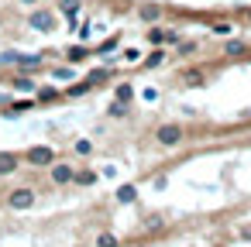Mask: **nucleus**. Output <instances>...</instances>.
I'll return each instance as SVG.
<instances>
[{"mask_svg":"<svg viewBox=\"0 0 251 247\" xmlns=\"http://www.w3.org/2000/svg\"><path fill=\"white\" fill-rule=\"evenodd\" d=\"M151 137H155L158 148H179V144L186 141V127H182V124H158Z\"/></svg>","mask_w":251,"mask_h":247,"instance_id":"1","label":"nucleus"},{"mask_svg":"<svg viewBox=\"0 0 251 247\" xmlns=\"http://www.w3.org/2000/svg\"><path fill=\"white\" fill-rule=\"evenodd\" d=\"M35 199H38V192H35L31 185H18V189H11V192H7V199H4V202H7L14 213H25V209H31V206H35Z\"/></svg>","mask_w":251,"mask_h":247,"instance_id":"2","label":"nucleus"},{"mask_svg":"<svg viewBox=\"0 0 251 247\" xmlns=\"http://www.w3.org/2000/svg\"><path fill=\"white\" fill-rule=\"evenodd\" d=\"M55 158H59V151H55V148H49V144H35V148H28V151H25V161H28L31 168H49Z\"/></svg>","mask_w":251,"mask_h":247,"instance_id":"3","label":"nucleus"},{"mask_svg":"<svg viewBox=\"0 0 251 247\" xmlns=\"http://www.w3.org/2000/svg\"><path fill=\"white\" fill-rule=\"evenodd\" d=\"M73 175H76V168L69 165V161H52L49 165V179H52V185H73Z\"/></svg>","mask_w":251,"mask_h":247,"instance_id":"4","label":"nucleus"},{"mask_svg":"<svg viewBox=\"0 0 251 247\" xmlns=\"http://www.w3.org/2000/svg\"><path fill=\"white\" fill-rule=\"evenodd\" d=\"M28 24H31L35 31H55V28H59V18H55L52 11H45V7H38V11H31V18H28Z\"/></svg>","mask_w":251,"mask_h":247,"instance_id":"5","label":"nucleus"},{"mask_svg":"<svg viewBox=\"0 0 251 247\" xmlns=\"http://www.w3.org/2000/svg\"><path fill=\"white\" fill-rule=\"evenodd\" d=\"M224 59H248L251 55V42H241V38H227L224 48H220Z\"/></svg>","mask_w":251,"mask_h":247,"instance_id":"6","label":"nucleus"},{"mask_svg":"<svg viewBox=\"0 0 251 247\" xmlns=\"http://www.w3.org/2000/svg\"><path fill=\"white\" fill-rule=\"evenodd\" d=\"M182 42V35L179 31H165V28H151L148 31V45L155 48V45H179Z\"/></svg>","mask_w":251,"mask_h":247,"instance_id":"7","label":"nucleus"},{"mask_svg":"<svg viewBox=\"0 0 251 247\" xmlns=\"http://www.w3.org/2000/svg\"><path fill=\"white\" fill-rule=\"evenodd\" d=\"M162 14H165L162 4H141V7H138V21H141V24H155Z\"/></svg>","mask_w":251,"mask_h":247,"instance_id":"8","label":"nucleus"},{"mask_svg":"<svg viewBox=\"0 0 251 247\" xmlns=\"http://www.w3.org/2000/svg\"><path fill=\"white\" fill-rule=\"evenodd\" d=\"M21 168V155L14 151H0V175H14Z\"/></svg>","mask_w":251,"mask_h":247,"instance_id":"9","label":"nucleus"},{"mask_svg":"<svg viewBox=\"0 0 251 247\" xmlns=\"http://www.w3.org/2000/svg\"><path fill=\"white\" fill-rule=\"evenodd\" d=\"M179 83L182 86H206V72L203 69H182L179 72Z\"/></svg>","mask_w":251,"mask_h":247,"instance_id":"10","label":"nucleus"},{"mask_svg":"<svg viewBox=\"0 0 251 247\" xmlns=\"http://www.w3.org/2000/svg\"><path fill=\"white\" fill-rule=\"evenodd\" d=\"M83 79H86V83H90V86L97 90L100 83H110V79H114V69H107V66H103V69H90V72H86Z\"/></svg>","mask_w":251,"mask_h":247,"instance_id":"11","label":"nucleus"},{"mask_svg":"<svg viewBox=\"0 0 251 247\" xmlns=\"http://www.w3.org/2000/svg\"><path fill=\"white\" fill-rule=\"evenodd\" d=\"M90 55H93V52H90L86 45H73V48H66V59H69L73 66H79V62H83V59H90Z\"/></svg>","mask_w":251,"mask_h":247,"instance_id":"12","label":"nucleus"},{"mask_svg":"<svg viewBox=\"0 0 251 247\" xmlns=\"http://www.w3.org/2000/svg\"><path fill=\"white\" fill-rule=\"evenodd\" d=\"M162 62H165V45H155V52L141 62V69H158Z\"/></svg>","mask_w":251,"mask_h":247,"instance_id":"13","label":"nucleus"},{"mask_svg":"<svg viewBox=\"0 0 251 247\" xmlns=\"http://www.w3.org/2000/svg\"><path fill=\"white\" fill-rule=\"evenodd\" d=\"M14 66H18L21 72H28V69H42V55H18Z\"/></svg>","mask_w":251,"mask_h":247,"instance_id":"14","label":"nucleus"},{"mask_svg":"<svg viewBox=\"0 0 251 247\" xmlns=\"http://www.w3.org/2000/svg\"><path fill=\"white\" fill-rule=\"evenodd\" d=\"M97 179H100V175H97L93 168H76V175H73L76 185H97Z\"/></svg>","mask_w":251,"mask_h":247,"instance_id":"15","label":"nucleus"},{"mask_svg":"<svg viewBox=\"0 0 251 247\" xmlns=\"http://www.w3.org/2000/svg\"><path fill=\"white\" fill-rule=\"evenodd\" d=\"M114 100H117V103H127V107H131V100H134V86H131V83H121V86L114 90Z\"/></svg>","mask_w":251,"mask_h":247,"instance_id":"16","label":"nucleus"},{"mask_svg":"<svg viewBox=\"0 0 251 247\" xmlns=\"http://www.w3.org/2000/svg\"><path fill=\"white\" fill-rule=\"evenodd\" d=\"M210 31H213L217 38H230V35H234V24H230V21H213Z\"/></svg>","mask_w":251,"mask_h":247,"instance_id":"17","label":"nucleus"},{"mask_svg":"<svg viewBox=\"0 0 251 247\" xmlns=\"http://www.w3.org/2000/svg\"><path fill=\"white\" fill-rule=\"evenodd\" d=\"M196 52H200V42H193V38H182L176 45V55H196Z\"/></svg>","mask_w":251,"mask_h":247,"instance_id":"18","label":"nucleus"},{"mask_svg":"<svg viewBox=\"0 0 251 247\" xmlns=\"http://www.w3.org/2000/svg\"><path fill=\"white\" fill-rule=\"evenodd\" d=\"M114 196H117V202H134V199H138V189H134V185H121Z\"/></svg>","mask_w":251,"mask_h":247,"instance_id":"19","label":"nucleus"},{"mask_svg":"<svg viewBox=\"0 0 251 247\" xmlns=\"http://www.w3.org/2000/svg\"><path fill=\"white\" fill-rule=\"evenodd\" d=\"M14 86H18L21 93H35V90H38V83H35V79H28V76H18V79H14Z\"/></svg>","mask_w":251,"mask_h":247,"instance_id":"20","label":"nucleus"},{"mask_svg":"<svg viewBox=\"0 0 251 247\" xmlns=\"http://www.w3.org/2000/svg\"><path fill=\"white\" fill-rule=\"evenodd\" d=\"M66 93L62 90H38V103H52V100H62Z\"/></svg>","mask_w":251,"mask_h":247,"instance_id":"21","label":"nucleus"},{"mask_svg":"<svg viewBox=\"0 0 251 247\" xmlns=\"http://www.w3.org/2000/svg\"><path fill=\"white\" fill-rule=\"evenodd\" d=\"M107 113H110L114 120H124V117H127V103H117V100H114V103L107 107Z\"/></svg>","mask_w":251,"mask_h":247,"instance_id":"22","label":"nucleus"},{"mask_svg":"<svg viewBox=\"0 0 251 247\" xmlns=\"http://www.w3.org/2000/svg\"><path fill=\"white\" fill-rule=\"evenodd\" d=\"M117 45H121V38L114 35V38H107V42H100V45H97V52H114Z\"/></svg>","mask_w":251,"mask_h":247,"instance_id":"23","label":"nucleus"},{"mask_svg":"<svg viewBox=\"0 0 251 247\" xmlns=\"http://www.w3.org/2000/svg\"><path fill=\"white\" fill-rule=\"evenodd\" d=\"M62 14H79V0H62Z\"/></svg>","mask_w":251,"mask_h":247,"instance_id":"24","label":"nucleus"},{"mask_svg":"<svg viewBox=\"0 0 251 247\" xmlns=\"http://www.w3.org/2000/svg\"><path fill=\"white\" fill-rule=\"evenodd\" d=\"M76 155H93V141H76Z\"/></svg>","mask_w":251,"mask_h":247,"instance_id":"25","label":"nucleus"},{"mask_svg":"<svg viewBox=\"0 0 251 247\" xmlns=\"http://www.w3.org/2000/svg\"><path fill=\"white\" fill-rule=\"evenodd\" d=\"M52 76H55V79H69V76H73V69H69V66H62V69H52Z\"/></svg>","mask_w":251,"mask_h":247,"instance_id":"26","label":"nucleus"},{"mask_svg":"<svg viewBox=\"0 0 251 247\" xmlns=\"http://www.w3.org/2000/svg\"><path fill=\"white\" fill-rule=\"evenodd\" d=\"M97 244H117V233H100Z\"/></svg>","mask_w":251,"mask_h":247,"instance_id":"27","label":"nucleus"},{"mask_svg":"<svg viewBox=\"0 0 251 247\" xmlns=\"http://www.w3.org/2000/svg\"><path fill=\"white\" fill-rule=\"evenodd\" d=\"M18 4H28V7H31V4H38V0H18Z\"/></svg>","mask_w":251,"mask_h":247,"instance_id":"28","label":"nucleus"},{"mask_svg":"<svg viewBox=\"0 0 251 247\" xmlns=\"http://www.w3.org/2000/svg\"><path fill=\"white\" fill-rule=\"evenodd\" d=\"M244 21H248V24H251V11H244Z\"/></svg>","mask_w":251,"mask_h":247,"instance_id":"29","label":"nucleus"}]
</instances>
